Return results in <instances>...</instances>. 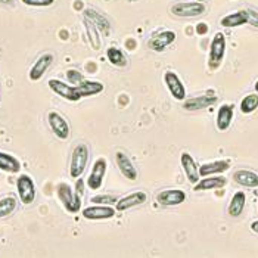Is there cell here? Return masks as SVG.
Returning a JSON list of instances; mask_svg holds the SVG:
<instances>
[{
  "mask_svg": "<svg viewBox=\"0 0 258 258\" xmlns=\"http://www.w3.org/2000/svg\"><path fill=\"white\" fill-rule=\"evenodd\" d=\"M89 162V146L86 143H80L74 148L70 161V176L73 179H80Z\"/></svg>",
  "mask_w": 258,
  "mask_h": 258,
  "instance_id": "1",
  "label": "cell"
},
{
  "mask_svg": "<svg viewBox=\"0 0 258 258\" xmlns=\"http://www.w3.org/2000/svg\"><path fill=\"white\" fill-rule=\"evenodd\" d=\"M56 194L68 213L76 214L81 210V197L77 195L76 189H73L68 183H59L56 186Z\"/></svg>",
  "mask_w": 258,
  "mask_h": 258,
  "instance_id": "2",
  "label": "cell"
},
{
  "mask_svg": "<svg viewBox=\"0 0 258 258\" xmlns=\"http://www.w3.org/2000/svg\"><path fill=\"white\" fill-rule=\"evenodd\" d=\"M171 14L179 18H197L205 14V5L202 2H179L171 6Z\"/></svg>",
  "mask_w": 258,
  "mask_h": 258,
  "instance_id": "3",
  "label": "cell"
},
{
  "mask_svg": "<svg viewBox=\"0 0 258 258\" xmlns=\"http://www.w3.org/2000/svg\"><path fill=\"white\" fill-rule=\"evenodd\" d=\"M226 55V37L223 33H216L210 44V55H208V65L211 70H217Z\"/></svg>",
  "mask_w": 258,
  "mask_h": 258,
  "instance_id": "4",
  "label": "cell"
},
{
  "mask_svg": "<svg viewBox=\"0 0 258 258\" xmlns=\"http://www.w3.org/2000/svg\"><path fill=\"white\" fill-rule=\"evenodd\" d=\"M17 192L24 205H30L36 199V184L28 174H21L17 179Z\"/></svg>",
  "mask_w": 258,
  "mask_h": 258,
  "instance_id": "5",
  "label": "cell"
},
{
  "mask_svg": "<svg viewBox=\"0 0 258 258\" xmlns=\"http://www.w3.org/2000/svg\"><path fill=\"white\" fill-rule=\"evenodd\" d=\"M49 87L52 92H55L58 96L63 98V99L70 100V102H77L81 99L79 90L76 86H71V84H67L63 81H60L58 79H50L49 80Z\"/></svg>",
  "mask_w": 258,
  "mask_h": 258,
  "instance_id": "6",
  "label": "cell"
},
{
  "mask_svg": "<svg viewBox=\"0 0 258 258\" xmlns=\"http://www.w3.org/2000/svg\"><path fill=\"white\" fill-rule=\"evenodd\" d=\"M106 168H108V164H106L105 158L96 159L93 162L92 171H90L89 179H87V187L90 190H99L102 183H103V177L106 174Z\"/></svg>",
  "mask_w": 258,
  "mask_h": 258,
  "instance_id": "7",
  "label": "cell"
},
{
  "mask_svg": "<svg viewBox=\"0 0 258 258\" xmlns=\"http://www.w3.org/2000/svg\"><path fill=\"white\" fill-rule=\"evenodd\" d=\"M47 121H49V125H50L53 135H55L58 139L67 140L70 138V133H71V132H70V124L67 122V119L63 118L60 114L55 112V111L49 112Z\"/></svg>",
  "mask_w": 258,
  "mask_h": 258,
  "instance_id": "8",
  "label": "cell"
},
{
  "mask_svg": "<svg viewBox=\"0 0 258 258\" xmlns=\"http://www.w3.org/2000/svg\"><path fill=\"white\" fill-rule=\"evenodd\" d=\"M164 81H165V86L167 89L170 90L171 96L176 100H184L186 99V89H184V84L183 81L180 80V77L173 73V71H167L164 74Z\"/></svg>",
  "mask_w": 258,
  "mask_h": 258,
  "instance_id": "9",
  "label": "cell"
},
{
  "mask_svg": "<svg viewBox=\"0 0 258 258\" xmlns=\"http://www.w3.org/2000/svg\"><path fill=\"white\" fill-rule=\"evenodd\" d=\"M117 210L112 208L111 205H92V207H87L81 211L83 217L87 220H108L112 219L115 216Z\"/></svg>",
  "mask_w": 258,
  "mask_h": 258,
  "instance_id": "10",
  "label": "cell"
},
{
  "mask_svg": "<svg viewBox=\"0 0 258 258\" xmlns=\"http://www.w3.org/2000/svg\"><path fill=\"white\" fill-rule=\"evenodd\" d=\"M180 164H181V168L184 171L186 179L189 180V183L197 184L201 179V174H199V167L197 165V161L194 159V157L187 152H183L180 157Z\"/></svg>",
  "mask_w": 258,
  "mask_h": 258,
  "instance_id": "11",
  "label": "cell"
},
{
  "mask_svg": "<svg viewBox=\"0 0 258 258\" xmlns=\"http://www.w3.org/2000/svg\"><path fill=\"white\" fill-rule=\"evenodd\" d=\"M157 201L164 207H176L186 201V194L180 189H165L157 195Z\"/></svg>",
  "mask_w": 258,
  "mask_h": 258,
  "instance_id": "12",
  "label": "cell"
},
{
  "mask_svg": "<svg viewBox=\"0 0 258 258\" xmlns=\"http://www.w3.org/2000/svg\"><path fill=\"white\" fill-rule=\"evenodd\" d=\"M146 194L143 190H138V192H133L124 198H119L117 202H115V210L122 213V211H127L130 208H135V207H139L142 204L146 202Z\"/></svg>",
  "mask_w": 258,
  "mask_h": 258,
  "instance_id": "13",
  "label": "cell"
},
{
  "mask_svg": "<svg viewBox=\"0 0 258 258\" xmlns=\"http://www.w3.org/2000/svg\"><path fill=\"white\" fill-rule=\"evenodd\" d=\"M176 41V33L171 31V30H167V31H162L157 36H154L152 39L148 41V47L151 50H155V52H162L165 50L170 44H173Z\"/></svg>",
  "mask_w": 258,
  "mask_h": 258,
  "instance_id": "14",
  "label": "cell"
},
{
  "mask_svg": "<svg viewBox=\"0 0 258 258\" xmlns=\"http://www.w3.org/2000/svg\"><path fill=\"white\" fill-rule=\"evenodd\" d=\"M53 59H55V56H53L52 53H43L39 59L34 62V65L31 67L30 74H28V76H30V80H31V81H39V80L46 74V71L50 68Z\"/></svg>",
  "mask_w": 258,
  "mask_h": 258,
  "instance_id": "15",
  "label": "cell"
},
{
  "mask_svg": "<svg viewBox=\"0 0 258 258\" xmlns=\"http://www.w3.org/2000/svg\"><path fill=\"white\" fill-rule=\"evenodd\" d=\"M115 162H117V167L119 168L121 174H122L125 179L132 180V181L138 180L139 173H138L135 164L132 162V159L128 158L124 152H119L118 151V152L115 154Z\"/></svg>",
  "mask_w": 258,
  "mask_h": 258,
  "instance_id": "16",
  "label": "cell"
},
{
  "mask_svg": "<svg viewBox=\"0 0 258 258\" xmlns=\"http://www.w3.org/2000/svg\"><path fill=\"white\" fill-rule=\"evenodd\" d=\"M83 14H84L86 18H89L98 27L100 34H103V36H109L111 34V22L103 14H100L99 11L93 9V8H87V9H84Z\"/></svg>",
  "mask_w": 258,
  "mask_h": 258,
  "instance_id": "17",
  "label": "cell"
},
{
  "mask_svg": "<svg viewBox=\"0 0 258 258\" xmlns=\"http://www.w3.org/2000/svg\"><path fill=\"white\" fill-rule=\"evenodd\" d=\"M216 102H217L216 95H201V96H195V98L184 100L183 108L186 111H199V109H205V108L213 106Z\"/></svg>",
  "mask_w": 258,
  "mask_h": 258,
  "instance_id": "18",
  "label": "cell"
},
{
  "mask_svg": "<svg viewBox=\"0 0 258 258\" xmlns=\"http://www.w3.org/2000/svg\"><path fill=\"white\" fill-rule=\"evenodd\" d=\"M229 167H230V162L226 161V159H219V161L207 162V164H202L199 167V174H201V177L216 176V174H221V173L227 171Z\"/></svg>",
  "mask_w": 258,
  "mask_h": 258,
  "instance_id": "19",
  "label": "cell"
},
{
  "mask_svg": "<svg viewBox=\"0 0 258 258\" xmlns=\"http://www.w3.org/2000/svg\"><path fill=\"white\" fill-rule=\"evenodd\" d=\"M227 183V180L221 176H207V177H201L199 181L195 184V192H202V190H214V189H221L224 187Z\"/></svg>",
  "mask_w": 258,
  "mask_h": 258,
  "instance_id": "20",
  "label": "cell"
},
{
  "mask_svg": "<svg viewBox=\"0 0 258 258\" xmlns=\"http://www.w3.org/2000/svg\"><path fill=\"white\" fill-rule=\"evenodd\" d=\"M233 180L235 183H238L240 186H245V187H258V174L255 171H251V170H238L233 173Z\"/></svg>",
  "mask_w": 258,
  "mask_h": 258,
  "instance_id": "21",
  "label": "cell"
},
{
  "mask_svg": "<svg viewBox=\"0 0 258 258\" xmlns=\"http://www.w3.org/2000/svg\"><path fill=\"white\" fill-rule=\"evenodd\" d=\"M232 119H233V106L227 105V103L221 105L219 108V112H217V119H216L217 128L220 132H226L230 127Z\"/></svg>",
  "mask_w": 258,
  "mask_h": 258,
  "instance_id": "22",
  "label": "cell"
},
{
  "mask_svg": "<svg viewBox=\"0 0 258 258\" xmlns=\"http://www.w3.org/2000/svg\"><path fill=\"white\" fill-rule=\"evenodd\" d=\"M83 22H84L86 34H87V39H89V43H90L92 49L99 50L100 46H102V39H100V31L98 30V27L89 18H86V17H84Z\"/></svg>",
  "mask_w": 258,
  "mask_h": 258,
  "instance_id": "23",
  "label": "cell"
},
{
  "mask_svg": "<svg viewBox=\"0 0 258 258\" xmlns=\"http://www.w3.org/2000/svg\"><path fill=\"white\" fill-rule=\"evenodd\" d=\"M79 90L81 98H89V96H95L103 92V84L100 81H87L84 80L83 83H80L79 86H76Z\"/></svg>",
  "mask_w": 258,
  "mask_h": 258,
  "instance_id": "24",
  "label": "cell"
},
{
  "mask_svg": "<svg viewBox=\"0 0 258 258\" xmlns=\"http://www.w3.org/2000/svg\"><path fill=\"white\" fill-rule=\"evenodd\" d=\"M245 204H246V195L245 192L239 190L236 192L232 199H230V204H229V208H227V213L230 217H239L245 208Z\"/></svg>",
  "mask_w": 258,
  "mask_h": 258,
  "instance_id": "25",
  "label": "cell"
},
{
  "mask_svg": "<svg viewBox=\"0 0 258 258\" xmlns=\"http://www.w3.org/2000/svg\"><path fill=\"white\" fill-rule=\"evenodd\" d=\"M220 24L223 27H227V28H235V27H240L243 24H248V18H246V11H236V12H232L226 17H223Z\"/></svg>",
  "mask_w": 258,
  "mask_h": 258,
  "instance_id": "26",
  "label": "cell"
},
{
  "mask_svg": "<svg viewBox=\"0 0 258 258\" xmlns=\"http://www.w3.org/2000/svg\"><path fill=\"white\" fill-rule=\"evenodd\" d=\"M0 170L6 173H18L21 170L20 159L8 152H0Z\"/></svg>",
  "mask_w": 258,
  "mask_h": 258,
  "instance_id": "27",
  "label": "cell"
},
{
  "mask_svg": "<svg viewBox=\"0 0 258 258\" xmlns=\"http://www.w3.org/2000/svg\"><path fill=\"white\" fill-rule=\"evenodd\" d=\"M106 58L114 67H118V68H124L128 63L125 55L122 53V50H119L118 47H108L106 49Z\"/></svg>",
  "mask_w": 258,
  "mask_h": 258,
  "instance_id": "28",
  "label": "cell"
},
{
  "mask_svg": "<svg viewBox=\"0 0 258 258\" xmlns=\"http://www.w3.org/2000/svg\"><path fill=\"white\" fill-rule=\"evenodd\" d=\"M17 198L15 197H5L0 199V219H5L11 216L17 210Z\"/></svg>",
  "mask_w": 258,
  "mask_h": 258,
  "instance_id": "29",
  "label": "cell"
},
{
  "mask_svg": "<svg viewBox=\"0 0 258 258\" xmlns=\"http://www.w3.org/2000/svg\"><path fill=\"white\" fill-rule=\"evenodd\" d=\"M258 108V95L251 93L246 95L243 99L240 100V112L242 114H251Z\"/></svg>",
  "mask_w": 258,
  "mask_h": 258,
  "instance_id": "30",
  "label": "cell"
},
{
  "mask_svg": "<svg viewBox=\"0 0 258 258\" xmlns=\"http://www.w3.org/2000/svg\"><path fill=\"white\" fill-rule=\"evenodd\" d=\"M118 199L115 197H111V195H98V197H93L92 202L93 204H98V205H111V204H115Z\"/></svg>",
  "mask_w": 258,
  "mask_h": 258,
  "instance_id": "31",
  "label": "cell"
},
{
  "mask_svg": "<svg viewBox=\"0 0 258 258\" xmlns=\"http://www.w3.org/2000/svg\"><path fill=\"white\" fill-rule=\"evenodd\" d=\"M67 79H68V81H70L73 86H79L80 83L84 81L81 73H79L77 70H68V71H67Z\"/></svg>",
  "mask_w": 258,
  "mask_h": 258,
  "instance_id": "32",
  "label": "cell"
},
{
  "mask_svg": "<svg viewBox=\"0 0 258 258\" xmlns=\"http://www.w3.org/2000/svg\"><path fill=\"white\" fill-rule=\"evenodd\" d=\"M21 2L27 6H34V8H46L55 3V0H21Z\"/></svg>",
  "mask_w": 258,
  "mask_h": 258,
  "instance_id": "33",
  "label": "cell"
},
{
  "mask_svg": "<svg viewBox=\"0 0 258 258\" xmlns=\"http://www.w3.org/2000/svg\"><path fill=\"white\" fill-rule=\"evenodd\" d=\"M246 18H248V24L258 28V12L254 9H246Z\"/></svg>",
  "mask_w": 258,
  "mask_h": 258,
  "instance_id": "34",
  "label": "cell"
},
{
  "mask_svg": "<svg viewBox=\"0 0 258 258\" xmlns=\"http://www.w3.org/2000/svg\"><path fill=\"white\" fill-rule=\"evenodd\" d=\"M197 33L198 34H207L208 33V25L205 22H201L197 25Z\"/></svg>",
  "mask_w": 258,
  "mask_h": 258,
  "instance_id": "35",
  "label": "cell"
},
{
  "mask_svg": "<svg viewBox=\"0 0 258 258\" xmlns=\"http://www.w3.org/2000/svg\"><path fill=\"white\" fill-rule=\"evenodd\" d=\"M251 230H252V232H255V233H258V220H255V221H252V223H251Z\"/></svg>",
  "mask_w": 258,
  "mask_h": 258,
  "instance_id": "36",
  "label": "cell"
},
{
  "mask_svg": "<svg viewBox=\"0 0 258 258\" xmlns=\"http://www.w3.org/2000/svg\"><path fill=\"white\" fill-rule=\"evenodd\" d=\"M0 2H2V3H5V5H12V2H14V0H0Z\"/></svg>",
  "mask_w": 258,
  "mask_h": 258,
  "instance_id": "37",
  "label": "cell"
},
{
  "mask_svg": "<svg viewBox=\"0 0 258 258\" xmlns=\"http://www.w3.org/2000/svg\"><path fill=\"white\" fill-rule=\"evenodd\" d=\"M254 89H255V92H258V80L257 83H255V86H254Z\"/></svg>",
  "mask_w": 258,
  "mask_h": 258,
  "instance_id": "38",
  "label": "cell"
},
{
  "mask_svg": "<svg viewBox=\"0 0 258 258\" xmlns=\"http://www.w3.org/2000/svg\"><path fill=\"white\" fill-rule=\"evenodd\" d=\"M198 2H201V0H198Z\"/></svg>",
  "mask_w": 258,
  "mask_h": 258,
  "instance_id": "39",
  "label": "cell"
}]
</instances>
